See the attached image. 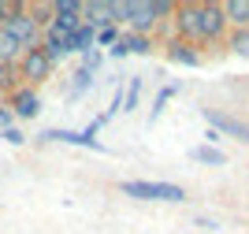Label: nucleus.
<instances>
[{
    "label": "nucleus",
    "instance_id": "obj_21",
    "mask_svg": "<svg viewBox=\"0 0 249 234\" xmlns=\"http://www.w3.org/2000/svg\"><path fill=\"white\" fill-rule=\"evenodd\" d=\"M227 49L238 52V56H249V26H246V30H234V34H231Z\"/></svg>",
    "mask_w": 249,
    "mask_h": 234
},
{
    "label": "nucleus",
    "instance_id": "obj_10",
    "mask_svg": "<svg viewBox=\"0 0 249 234\" xmlns=\"http://www.w3.org/2000/svg\"><path fill=\"white\" fill-rule=\"evenodd\" d=\"M67 41V56L71 52H78V56H86V52H93V41H97V30L89 26V22H82L78 30L71 34V37H63Z\"/></svg>",
    "mask_w": 249,
    "mask_h": 234
},
{
    "label": "nucleus",
    "instance_id": "obj_2",
    "mask_svg": "<svg viewBox=\"0 0 249 234\" xmlns=\"http://www.w3.org/2000/svg\"><path fill=\"white\" fill-rule=\"evenodd\" d=\"M119 194L134 197V201H167V204L186 201V190H182V186H175V182H149V179H126V182H119Z\"/></svg>",
    "mask_w": 249,
    "mask_h": 234
},
{
    "label": "nucleus",
    "instance_id": "obj_4",
    "mask_svg": "<svg viewBox=\"0 0 249 234\" xmlns=\"http://www.w3.org/2000/svg\"><path fill=\"white\" fill-rule=\"evenodd\" d=\"M19 74H22V86H41V82H49L52 78V63H49V56H45L41 49H26L19 56Z\"/></svg>",
    "mask_w": 249,
    "mask_h": 234
},
{
    "label": "nucleus",
    "instance_id": "obj_26",
    "mask_svg": "<svg viewBox=\"0 0 249 234\" xmlns=\"http://www.w3.org/2000/svg\"><path fill=\"white\" fill-rule=\"evenodd\" d=\"M101 63H104V56L93 49V52H86V56H82V63H78V67H86L89 74H97V71H101Z\"/></svg>",
    "mask_w": 249,
    "mask_h": 234
},
{
    "label": "nucleus",
    "instance_id": "obj_1",
    "mask_svg": "<svg viewBox=\"0 0 249 234\" xmlns=\"http://www.w3.org/2000/svg\"><path fill=\"white\" fill-rule=\"evenodd\" d=\"M175 41H186V45H208V41H219L227 34V19H223V4H182L175 8Z\"/></svg>",
    "mask_w": 249,
    "mask_h": 234
},
{
    "label": "nucleus",
    "instance_id": "obj_3",
    "mask_svg": "<svg viewBox=\"0 0 249 234\" xmlns=\"http://www.w3.org/2000/svg\"><path fill=\"white\" fill-rule=\"evenodd\" d=\"M8 4H11V15H8V22H4V34H8L22 52L37 49V45H41V26L34 22V15L26 11V4H19V0H8Z\"/></svg>",
    "mask_w": 249,
    "mask_h": 234
},
{
    "label": "nucleus",
    "instance_id": "obj_22",
    "mask_svg": "<svg viewBox=\"0 0 249 234\" xmlns=\"http://www.w3.org/2000/svg\"><path fill=\"white\" fill-rule=\"evenodd\" d=\"M126 19H130V0H112V26L119 30L126 26Z\"/></svg>",
    "mask_w": 249,
    "mask_h": 234
},
{
    "label": "nucleus",
    "instance_id": "obj_31",
    "mask_svg": "<svg viewBox=\"0 0 249 234\" xmlns=\"http://www.w3.org/2000/svg\"><path fill=\"white\" fill-rule=\"evenodd\" d=\"M8 15H11V4H8V0H0V30H4V22H8Z\"/></svg>",
    "mask_w": 249,
    "mask_h": 234
},
{
    "label": "nucleus",
    "instance_id": "obj_29",
    "mask_svg": "<svg viewBox=\"0 0 249 234\" xmlns=\"http://www.w3.org/2000/svg\"><path fill=\"white\" fill-rule=\"evenodd\" d=\"M4 126H15V119H11V112H8V104H0V130Z\"/></svg>",
    "mask_w": 249,
    "mask_h": 234
},
{
    "label": "nucleus",
    "instance_id": "obj_19",
    "mask_svg": "<svg viewBox=\"0 0 249 234\" xmlns=\"http://www.w3.org/2000/svg\"><path fill=\"white\" fill-rule=\"evenodd\" d=\"M175 97V86H164V90L156 93V101H153V108H149V123H156L160 115H164V108H167V101Z\"/></svg>",
    "mask_w": 249,
    "mask_h": 234
},
{
    "label": "nucleus",
    "instance_id": "obj_27",
    "mask_svg": "<svg viewBox=\"0 0 249 234\" xmlns=\"http://www.w3.org/2000/svg\"><path fill=\"white\" fill-rule=\"evenodd\" d=\"M0 138H4L8 145H22V142H26V134H22L19 126H4V130H0Z\"/></svg>",
    "mask_w": 249,
    "mask_h": 234
},
{
    "label": "nucleus",
    "instance_id": "obj_17",
    "mask_svg": "<svg viewBox=\"0 0 249 234\" xmlns=\"http://www.w3.org/2000/svg\"><path fill=\"white\" fill-rule=\"evenodd\" d=\"M123 45L126 52H134V56H149V49H153V37H142V34H123Z\"/></svg>",
    "mask_w": 249,
    "mask_h": 234
},
{
    "label": "nucleus",
    "instance_id": "obj_8",
    "mask_svg": "<svg viewBox=\"0 0 249 234\" xmlns=\"http://www.w3.org/2000/svg\"><path fill=\"white\" fill-rule=\"evenodd\" d=\"M130 34H142V37H153L156 30V19H153V8L142 4V0H130V19H126Z\"/></svg>",
    "mask_w": 249,
    "mask_h": 234
},
{
    "label": "nucleus",
    "instance_id": "obj_9",
    "mask_svg": "<svg viewBox=\"0 0 249 234\" xmlns=\"http://www.w3.org/2000/svg\"><path fill=\"white\" fill-rule=\"evenodd\" d=\"M82 22H89L93 30L112 26V0H89V4H82Z\"/></svg>",
    "mask_w": 249,
    "mask_h": 234
},
{
    "label": "nucleus",
    "instance_id": "obj_6",
    "mask_svg": "<svg viewBox=\"0 0 249 234\" xmlns=\"http://www.w3.org/2000/svg\"><path fill=\"white\" fill-rule=\"evenodd\" d=\"M205 123L219 134V138H223V134H231V138H238V142L249 145V123L234 119V115H227V112H219V108H205Z\"/></svg>",
    "mask_w": 249,
    "mask_h": 234
},
{
    "label": "nucleus",
    "instance_id": "obj_14",
    "mask_svg": "<svg viewBox=\"0 0 249 234\" xmlns=\"http://www.w3.org/2000/svg\"><path fill=\"white\" fill-rule=\"evenodd\" d=\"M22 86V74H19V63H0V93H15Z\"/></svg>",
    "mask_w": 249,
    "mask_h": 234
},
{
    "label": "nucleus",
    "instance_id": "obj_20",
    "mask_svg": "<svg viewBox=\"0 0 249 234\" xmlns=\"http://www.w3.org/2000/svg\"><path fill=\"white\" fill-rule=\"evenodd\" d=\"M71 78H74V82H71V101H78V97H82V93L89 90V86H93V74L86 71V67H78V71H74Z\"/></svg>",
    "mask_w": 249,
    "mask_h": 234
},
{
    "label": "nucleus",
    "instance_id": "obj_30",
    "mask_svg": "<svg viewBox=\"0 0 249 234\" xmlns=\"http://www.w3.org/2000/svg\"><path fill=\"white\" fill-rule=\"evenodd\" d=\"M197 227H205V231H219L216 219H208V216H197Z\"/></svg>",
    "mask_w": 249,
    "mask_h": 234
},
{
    "label": "nucleus",
    "instance_id": "obj_16",
    "mask_svg": "<svg viewBox=\"0 0 249 234\" xmlns=\"http://www.w3.org/2000/svg\"><path fill=\"white\" fill-rule=\"evenodd\" d=\"M138 104H142V74H134L130 86L123 90V112H134Z\"/></svg>",
    "mask_w": 249,
    "mask_h": 234
},
{
    "label": "nucleus",
    "instance_id": "obj_13",
    "mask_svg": "<svg viewBox=\"0 0 249 234\" xmlns=\"http://www.w3.org/2000/svg\"><path fill=\"white\" fill-rule=\"evenodd\" d=\"M190 160L201 163V167H223V163H227V153H223V149H212V145H197V149H190Z\"/></svg>",
    "mask_w": 249,
    "mask_h": 234
},
{
    "label": "nucleus",
    "instance_id": "obj_12",
    "mask_svg": "<svg viewBox=\"0 0 249 234\" xmlns=\"http://www.w3.org/2000/svg\"><path fill=\"white\" fill-rule=\"evenodd\" d=\"M223 19H227V26H234V30H246L249 26V0H227V4H223Z\"/></svg>",
    "mask_w": 249,
    "mask_h": 234
},
{
    "label": "nucleus",
    "instance_id": "obj_5",
    "mask_svg": "<svg viewBox=\"0 0 249 234\" xmlns=\"http://www.w3.org/2000/svg\"><path fill=\"white\" fill-rule=\"evenodd\" d=\"M8 112H11V119H37V115H41V97H37V90L19 86V90L8 97Z\"/></svg>",
    "mask_w": 249,
    "mask_h": 234
},
{
    "label": "nucleus",
    "instance_id": "obj_25",
    "mask_svg": "<svg viewBox=\"0 0 249 234\" xmlns=\"http://www.w3.org/2000/svg\"><path fill=\"white\" fill-rule=\"evenodd\" d=\"M149 8H153V19H156V22L175 15V4H171V0H149Z\"/></svg>",
    "mask_w": 249,
    "mask_h": 234
},
{
    "label": "nucleus",
    "instance_id": "obj_15",
    "mask_svg": "<svg viewBox=\"0 0 249 234\" xmlns=\"http://www.w3.org/2000/svg\"><path fill=\"white\" fill-rule=\"evenodd\" d=\"M37 49H41L45 56H49V63L56 67V63L67 56V41H63V37H45V34H41V45H37Z\"/></svg>",
    "mask_w": 249,
    "mask_h": 234
},
{
    "label": "nucleus",
    "instance_id": "obj_28",
    "mask_svg": "<svg viewBox=\"0 0 249 234\" xmlns=\"http://www.w3.org/2000/svg\"><path fill=\"white\" fill-rule=\"evenodd\" d=\"M108 52H112L115 60H123V56H130V52H126V45H123V34H119V41H115V45H112Z\"/></svg>",
    "mask_w": 249,
    "mask_h": 234
},
{
    "label": "nucleus",
    "instance_id": "obj_24",
    "mask_svg": "<svg viewBox=\"0 0 249 234\" xmlns=\"http://www.w3.org/2000/svg\"><path fill=\"white\" fill-rule=\"evenodd\" d=\"M52 15H78V19H82V4H78V0H56V4H52Z\"/></svg>",
    "mask_w": 249,
    "mask_h": 234
},
{
    "label": "nucleus",
    "instance_id": "obj_7",
    "mask_svg": "<svg viewBox=\"0 0 249 234\" xmlns=\"http://www.w3.org/2000/svg\"><path fill=\"white\" fill-rule=\"evenodd\" d=\"M37 142H60V145H82V149H97V153H104V142L101 138H89L86 130H63V126H52V130H45Z\"/></svg>",
    "mask_w": 249,
    "mask_h": 234
},
{
    "label": "nucleus",
    "instance_id": "obj_23",
    "mask_svg": "<svg viewBox=\"0 0 249 234\" xmlns=\"http://www.w3.org/2000/svg\"><path fill=\"white\" fill-rule=\"evenodd\" d=\"M119 34H123V30H115V26H104V30H97L93 49H97V52H101V49H112L115 41H119Z\"/></svg>",
    "mask_w": 249,
    "mask_h": 234
},
{
    "label": "nucleus",
    "instance_id": "obj_11",
    "mask_svg": "<svg viewBox=\"0 0 249 234\" xmlns=\"http://www.w3.org/2000/svg\"><path fill=\"white\" fill-rule=\"evenodd\" d=\"M167 60L178 63V67H201V52L194 45H186V41H171L167 45Z\"/></svg>",
    "mask_w": 249,
    "mask_h": 234
},
{
    "label": "nucleus",
    "instance_id": "obj_18",
    "mask_svg": "<svg viewBox=\"0 0 249 234\" xmlns=\"http://www.w3.org/2000/svg\"><path fill=\"white\" fill-rule=\"evenodd\" d=\"M19 56H22V49L0 30V63H19Z\"/></svg>",
    "mask_w": 249,
    "mask_h": 234
}]
</instances>
